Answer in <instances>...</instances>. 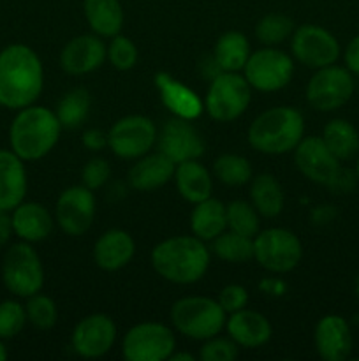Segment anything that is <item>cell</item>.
<instances>
[{
    "instance_id": "9c48e42d",
    "label": "cell",
    "mask_w": 359,
    "mask_h": 361,
    "mask_svg": "<svg viewBox=\"0 0 359 361\" xmlns=\"http://www.w3.org/2000/svg\"><path fill=\"white\" fill-rule=\"evenodd\" d=\"M355 90L354 74L347 67L327 66L317 69L306 85V101L322 113L334 111L347 104Z\"/></svg>"
},
{
    "instance_id": "7a4b0ae2",
    "label": "cell",
    "mask_w": 359,
    "mask_h": 361,
    "mask_svg": "<svg viewBox=\"0 0 359 361\" xmlns=\"http://www.w3.org/2000/svg\"><path fill=\"white\" fill-rule=\"evenodd\" d=\"M151 267L168 282L196 284L210 267V250L197 236H171L151 250Z\"/></svg>"
},
{
    "instance_id": "d6a6232c",
    "label": "cell",
    "mask_w": 359,
    "mask_h": 361,
    "mask_svg": "<svg viewBox=\"0 0 359 361\" xmlns=\"http://www.w3.org/2000/svg\"><path fill=\"white\" fill-rule=\"evenodd\" d=\"M211 250L215 256L227 263H246L253 259V238L229 229L211 240Z\"/></svg>"
},
{
    "instance_id": "f907efd6",
    "label": "cell",
    "mask_w": 359,
    "mask_h": 361,
    "mask_svg": "<svg viewBox=\"0 0 359 361\" xmlns=\"http://www.w3.org/2000/svg\"><path fill=\"white\" fill-rule=\"evenodd\" d=\"M4 360H7V349H6V345L2 344V341H0V361H4Z\"/></svg>"
},
{
    "instance_id": "7402d4cb",
    "label": "cell",
    "mask_w": 359,
    "mask_h": 361,
    "mask_svg": "<svg viewBox=\"0 0 359 361\" xmlns=\"http://www.w3.org/2000/svg\"><path fill=\"white\" fill-rule=\"evenodd\" d=\"M136 252L134 238L123 229H108L94 245V261L101 270L116 271L125 268Z\"/></svg>"
},
{
    "instance_id": "8fae6325",
    "label": "cell",
    "mask_w": 359,
    "mask_h": 361,
    "mask_svg": "<svg viewBox=\"0 0 359 361\" xmlns=\"http://www.w3.org/2000/svg\"><path fill=\"white\" fill-rule=\"evenodd\" d=\"M176 338L162 323H139L130 328L122 342V355L127 361H164L175 353Z\"/></svg>"
},
{
    "instance_id": "52a82bcc",
    "label": "cell",
    "mask_w": 359,
    "mask_h": 361,
    "mask_svg": "<svg viewBox=\"0 0 359 361\" xmlns=\"http://www.w3.org/2000/svg\"><path fill=\"white\" fill-rule=\"evenodd\" d=\"M301 257V242L289 229L267 228L253 236V259L271 274H289L298 267Z\"/></svg>"
},
{
    "instance_id": "b9f144b4",
    "label": "cell",
    "mask_w": 359,
    "mask_h": 361,
    "mask_svg": "<svg viewBox=\"0 0 359 361\" xmlns=\"http://www.w3.org/2000/svg\"><path fill=\"white\" fill-rule=\"evenodd\" d=\"M217 300L227 314L238 312V310L245 309L248 303V291L239 284H229L218 293Z\"/></svg>"
},
{
    "instance_id": "30bf717a",
    "label": "cell",
    "mask_w": 359,
    "mask_h": 361,
    "mask_svg": "<svg viewBox=\"0 0 359 361\" xmlns=\"http://www.w3.org/2000/svg\"><path fill=\"white\" fill-rule=\"evenodd\" d=\"M243 76L252 88L259 92H278L291 83L294 62L291 55L275 48H263L250 53Z\"/></svg>"
},
{
    "instance_id": "ffe728a7",
    "label": "cell",
    "mask_w": 359,
    "mask_h": 361,
    "mask_svg": "<svg viewBox=\"0 0 359 361\" xmlns=\"http://www.w3.org/2000/svg\"><path fill=\"white\" fill-rule=\"evenodd\" d=\"M155 87H157L160 101L169 111L175 116L185 120H196L199 118L201 113L204 111V102L201 101L199 95L172 78L168 73H157L155 74Z\"/></svg>"
},
{
    "instance_id": "4316f807",
    "label": "cell",
    "mask_w": 359,
    "mask_h": 361,
    "mask_svg": "<svg viewBox=\"0 0 359 361\" xmlns=\"http://www.w3.org/2000/svg\"><path fill=\"white\" fill-rule=\"evenodd\" d=\"M227 228V214H225V204L215 197L201 201L194 204V210L190 214V229L194 236H197L203 242H211Z\"/></svg>"
},
{
    "instance_id": "bcb514c9",
    "label": "cell",
    "mask_w": 359,
    "mask_h": 361,
    "mask_svg": "<svg viewBox=\"0 0 359 361\" xmlns=\"http://www.w3.org/2000/svg\"><path fill=\"white\" fill-rule=\"evenodd\" d=\"M336 217V210L331 204H322V207L315 208L312 212V222L313 224H327Z\"/></svg>"
},
{
    "instance_id": "1f68e13d",
    "label": "cell",
    "mask_w": 359,
    "mask_h": 361,
    "mask_svg": "<svg viewBox=\"0 0 359 361\" xmlns=\"http://www.w3.org/2000/svg\"><path fill=\"white\" fill-rule=\"evenodd\" d=\"M92 99L87 88H74L67 92L56 106V118H58L62 129H77L87 120L90 113Z\"/></svg>"
},
{
    "instance_id": "3957f363",
    "label": "cell",
    "mask_w": 359,
    "mask_h": 361,
    "mask_svg": "<svg viewBox=\"0 0 359 361\" xmlns=\"http://www.w3.org/2000/svg\"><path fill=\"white\" fill-rule=\"evenodd\" d=\"M60 133L62 126L55 111L44 106H27L11 123V148L21 161H39L55 148Z\"/></svg>"
},
{
    "instance_id": "6da1fadb",
    "label": "cell",
    "mask_w": 359,
    "mask_h": 361,
    "mask_svg": "<svg viewBox=\"0 0 359 361\" xmlns=\"http://www.w3.org/2000/svg\"><path fill=\"white\" fill-rule=\"evenodd\" d=\"M44 87V69L37 53L25 44L0 51V106L23 109L32 106Z\"/></svg>"
},
{
    "instance_id": "603a6c76",
    "label": "cell",
    "mask_w": 359,
    "mask_h": 361,
    "mask_svg": "<svg viewBox=\"0 0 359 361\" xmlns=\"http://www.w3.org/2000/svg\"><path fill=\"white\" fill-rule=\"evenodd\" d=\"M176 164L162 152L150 154L137 159L136 164L129 169V185L139 192H150V190L160 189L162 185L172 180Z\"/></svg>"
},
{
    "instance_id": "60d3db41",
    "label": "cell",
    "mask_w": 359,
    "mask_h": 361,
    "mask_svg": "<svg viewBox=\"0 0 359 361\" xmlns=\"http://www.w3.org/2000/svg\"><path fill=\"white\" fill-rule=\"evenodd\" d=\"M111 176V166L106 159L102 157H94L83 166L81 169V180H83V185L88 187L90 190L101 189L102 185H106Z\"/></svg>"
},
{
    "instance_id": "f1b7e54d",
    "label": "cell",
    "mask_w": 359,
    "mask_h": 361,
    "mask_svg": "<svg viewBox=\"0 0 359 361\" xmlns=\"http://www.w3.org/2000/svg\"><path fill=\"white\" fill-rule=\"evenodd\" d=\"M250 56V42L245 34L229 30L217 39L213 48V60L222 73H239Z\"/></svg>"
},
{
    "instance_id": "7bdbcfd3",
    "label": "cell",
    "mask_w": 359,
    "mask_h": 361,
    "mask_svg": "<svg viewBox=\"0 0 359 361\" xmlns=\"http://www.w3.org/2000/svg\"><path fill=\"white\" fill-rule=\"evenodd\" d=\"M358 182L359 178L355 175V169H347L340 166L333 180L327 183V189L333 194H351L355 189V185H358Z\"/></svg>"
},
{
    "instance_id": "816d5d0a",
    "label": "cell",
    "mask_w": 359,
    "mask_h": 361,
    "mask_svg": "<svg viewBox=\"0 0 359 361\" xmlns=\"http://www.w3.org/2000/svg\"><path fill=\"white\" fill-rule=\"evenodd\" d=\"M354 289H355V296L359 298V275L355 277V284H354Z\"/></svg>"
},
{
    "instance_id": "484cf974",
    "label": "cell",
    "mask_w": 359,
    "mask_h": 361,
    "mask_svg": "<svg viewBox=\"0 0 359 361\" xmlns=\"http://www.w3.org/2000/svg\"><path fill=\"white\" fill-rule=\"evenodd\" d=\"M180 196L189 203L196 204L211 197V175L199 161H185L176 164L175 176H172Z\"/></svg>"
},
{
    "instance_id": "f6af8a7d",
    "label": "cell",
    "mask_w": 359,
    "mask_h": 361,
    "mask_svg": "<svg viewBox=\"0 0 359 361\" xmlns=\"http://www.w3.org/2000/svg\"><path fill=\"white\" fill-rule=\"evenodd\" d=\"M344 62L345 67L351 71L352 74L359 76V34L351 39L344 51Z\"/></svg>"
},
{
    "instance_id": "7c38bea8",
    "label": "cell",
    "mask_w": 359,
    "mask_h": 361,
    "mask_svg": "<svg viewBox=\"0 0 359 361\" xmlns=\"http://www.w3.org/2000/svg\"><path fill=\"white\" fill-rule=\"evenodd\" d=\"M291 49L294 59L310 69L333 66L340 59V42L333 34L319 25L306 23L292 32Z\"/></svg>"
},
{
    "instance_id": "4fadbf2b",
    "label": "cell",
    "mask_w": 359,
    "mask_h": 361,
    "mask_svg": "<svg viewBox=\"0 0 359 361\" xmlns=\"http://www.w3.org/2000/svg\"><path fill=\"white\" fill-rule=\"evenodd\" d=\"M157 134V127L148 116H123L109 129L108 147L120 159H139L151 150Z\"/></svg>"
},
{
    "instance_id": "cb8c5ba5",
    "label": "cell",
    "mask_w": 359,
    "mask_h": 361,
    "mask_svg": "<svg viewBox=\"0 0 359 361\" xmlns=\"http://www.w3.org/2000/svg\"><path fill=\"white\" fill-rule=\"evenodd\" d=\"M27 194V171L14 152L0 150V210H14Z\"/></svg>"
},
{
    "instance_id": "d6986e66",
    "label": "cell",
    "mask_w": 359,
    "mask_h": 361,
    "mask_svg": "<svg viewBox=\"0 0 359 361\" xmlns=\"http://www.w3.org/2000/svg\"><path fill=\"white\" fill-rule=\"evenodd\" d=\"M313 342L319 356L326 361H344L352 353V331L347 321L336 314H327L317 323Z\"/></svg>"
},
{
    "instance_id": "74e56055",
    "label": "cell",
    "mask_w": 359,
    "mask_h": 361,
    "mask_svg": "<svg viewBox=\"0 0 359 361\" xmlns=\"http://www.w3.org/2000/svg\"><path fill=\"white\" fill-rule=\"evenodd\" d=\"M27 310L14 300L0 303V338H13L21 334L27 323Z\"/></svg>"
},
{
    "instance_id": "5b68a950",
    "label": "cell",
    "mask_w": 359,
    "mask_h": 361,
    "mask_svg": "<svg viewBox=\"0 0 359 361\" xmlns=\"http://www.w3.org/2000/svg\"><path fill=\"white\" fill-rule=\"evenodd\" d=\"M227 312L218 300L208 296H183L171 307V323L178 334L192 341H208L225 328Z\"/></svg>"
},
{
    "instance_id": "8992f818",
    "label": "cell",
    "mask_w": 359,
    "mask_h": 361,
    "mask_svg": "<svg viewBox=\"0 0 359 361\" xmlns=\"http://www.w3.org/2000/svg\"><path fill=\"white\" fill-rule=\"evenodd\" d=\"M252 101V87L238 73H220L210 80L204 109L217 122L239 118Z\"/></svg>"
},
{
    "instance_id": "d4e9b609",
    "label": "cell",
    "mask_w": 359,
    "mask_h": 361,
    "mask_svg": "<svg viewBox=\"0 0 359 361\" xmlns=\"http://www.w3.org/2000/svg\"><path fill=\"white\" fill-rule=\"evenodd\" d=\"M13 229L23 242L35 243L48 238L53 231V217L41 203H20L13 210Z\"/></svg>"
},
{
    "instance_id": "ee69618b",
    "label": "cell",
    "mask_w": 359,
    "mask_h": 361,
    "mask_svg": "<svg viewBox=\"0 0 359 361\" xmlns=\"http://www.w3.org/2000/svg\"><path fill=\"white\" fill-rule=\"evenodd\" d=\"M83 145L92 152H101L108 147V134L101 129H88L83 133Z\"/></svg>"
},
{
    "instance_id": "7dc6e473",
    "label": "cell",
    "mask_w": 359,
    "mask_h": 361,
    "mask_svg": "<svg viewBox=\"0 0 359 361\" xmlns=\"http://www.w3.org/2000/svg\"><path fill=\"white\" fill-rule=\"evenodd\" d=\"M13 233V219L9 217L7 210H0V247H4L9 242Z\"/></svg>"
},
{
    "instance_id": "44dd1931",
    "label": "cell",
    "mask_w": 359,
    "mask_h": 361,
    "mask_svg": "<svg viewBox=\"0 0 359 361\" xmlns=\"http://www.w3.org/2000/svg\"><path fill=\"white\" fill-rule=\"evenodd\" d=\"M225 330L229 337L238 344V348L245 349H257L267 344L273 334L267 317L257 310H248L246 307L238 312L229 314Z\"/></svg>"
},
{
    "instance_id": "f546056e",
    "label": "cell",
    "mask_w": 359,
    "mask_h": 361,
    "mask_svg": "<svg viewBox=\"0 0 359 361\" xmlns=\"http://www.w3.org/2000/svg\"><path fill=\"white\" fill-rule=\"evenodd\" d=\"M250 201L263 217H278L285 204L284 189L273 175L260 173L250 183Z\"/></svg>"
},
{
    "instance_id": "d590c367",
    "label": "cell",
    "mask_w": 359,
    "mask_h": 361,
    "mask_svg": "<svg viewBox=\"0 0 359 361\" xmlns=\"http://www.w3.org/2000/svg\"><path fill=\"white\" fill-rule=\"evenodd\" d=\"M294 21L284 13H270L260 18L256 25V35L263 44L275 46L291 37L294 32Z\"/></svg>"
},
{
    "instance_id": "836d02e7",
    "label": "cell",
    "mask_w": 359,
    "mask_h": 361,
    "mask_svg": "<svg viewBox=\"0 0 359 361\" xmlns=\"http://www.w3.org/2000/svg\"><path fill=\"white\" fill-rule=\"evenodd\" d=\"M213 171L215 176L229 187L245 185L252 178V166L248 159L236 154H224L215 159Z\"/></svg>"
},
{
    "instance_id": "83f0119b",
    "label": "cell",
    "mask_w": 359,
    "mask_h": 361,
    "mask_svg": "<svg viewBox=\"0 0 359 361\" xmlns=\"http://www.w3.org/2000/svg\"><path fill=\"white\" fill-rule=\"evenodd\" d=\"M88 27L99 37H115L123 27V7L120 0H83Z\"/></svg>"
},
{
    "instance_id": "4dcf8cb0",
    "label": "cell",
    "mask_w": 359,
    "mask_h": 361,
    "mask_svg": "<svg viewBox=\"0 0 359 361\" xmlns=\"http://www.w3.org/2000/svg\"><path fill=\"white\" fill-rule=\"evenodd\" d=\"M322 141L338 161H351L359 154V133L351 122L334 118L324 126Z\"/></svg>"
},
{
    "instance_id": "ab89813d",
    "label": "cell",
    "mask_w": 359,
    "mask_h": 361,
    "mask_svg": "<svg viewBox=\"0 0 359 361\" xmlns=\"http://www.w3.org/2000/svg\"><path fill=\"white\" fill-rule=\"evenodd\" d=\"M199 358L203 361H232L238 358V344L231 337L215 335L201 345Z\"/></svg>"
},
{
    "instance_id": "c3c4849f",
    "label": "cell",
    "mask_w": 359,
    "mask_h": 361,
    "mask_svg": "<svg viewBox=\"0 0 359 361\" xmlns=\"http://www.w3.org/2000/svg\"><path fill=\"white\" fill-rule=\"evenodd\" d=\"M263 289V293L271 296H282L287 291V286H285L284 281H278V279H266V281L260 282L259 286Z\"/></svg>"
},
{
    "instance_id": "277c9868",
    "label": "cell",
    "mask_w": 359,
    "mask_h": 361,
    "mask_svg": "<svg viewBox=\"0 0 359 361\" xmlns=\"http://www.w3.org/2000/svg\"><path fill=\"white\" fill-rule=\"evenodd\" d=\"M246 137L250 147L260 154H289L305 137V118L291 106H275L253 118Z\"/></svg>"
},
{
    "instance_id": "5bb4252c",
    "label": "cell",
    "mask_w": 359,
    "mask_h": 361,
    "mask_svg": "<svg viewBox=\"0 0 359 361\" xmlns=\"http://www.w3.org/2000/svg\"><path fill=\"white\" fill-rule=\"evenodd\" d=\"M95 219L94 190L84 185H73L56 200L55 221L69 236H81L92 228Z\"/></svg>"
},
{
    "instance_id": "2e32d148",
    "label": "cell",
    "mask_w": 359,
    "mask_h": 361,
    "mask_svg": "<svg viewBox=\"0 0 359 361\" xmlns=\"http://www.w3.org/2000/svg\"><path fill=\"white\" fill-rule=\"evenodd\" d=\"M116 341V324L106 314H90L74 326L70 345L81 358H102Z\"/></svg>"
},
{
    "instance_id": "9a60e30c",
    "label": "cell",
    "mask_w": 359,
    "mask_h": 361,
    "mask_svg": "<svg viewBox=\"0 0 359 361\" xmlns=\"http://www.w3.org/2000/svg\"><path fill=\"white\" fill-rule=\"evenodd\" d=\"M157 145L158 152L171 159L175 164L203 157L206 148L199 130L190 123V120L180 116L168 120L162 126L160 133L157 134Z\"/></svg>"
},
{
    "instance_id": "8d00e7d4",
    "label": "cell",
    "mask_w": 359,
    "mask_h": 361,
    "mask_svg": "<svg viewBox=\"0 0 359 361\" xmlns=\"http://www.w3.org/2000/svg\"><path fill=\"white\" fill-rule=\"evenodd\" d=\"M25 310H27V319L39 330H51L58 319L56 303L49 296L41 295V293L28 296Z\"/></svg>"
},
{
    "instance_id": "e0dca14e",
    "label": "cell",
    "mask_w": 359,
    "mask_h": 361,
    "mask_svg": "<svg viewBox=\"0 0 359 361\" xmlns=\"http://www.w3.org/2000/svg\"><path fill=\"white\" fill-rule=\"evenodd\" d=\"M294 162L303 176L324 187H327L341 166L320 136L303 137L294 148Z\"/></svg>"
},
{
    "instance_id": "f35d334b",
    "label": "cell",
    "mask_w": 359,
    "mask_h": 361,
    "mask_svg": "<svg viewBox=\"0 0 359 361\" xmlns=\"http://www.w3.org/2000/svg\"><path fill=\"white\" fill-rule=\"evenodd\" d=\"M108 60L116 71H130L137 62L136 44L125 35H115L109 42Z\"/></svg>"
},
{
    "instance_id": "f5cc1de1",
    "label": "cell",
    "mask_w": 359,
    "mask_h": 361,
    "mask_svg": "<svg viewBox=\"0 0 359 361\" xmlns=\"http://www.w3.org/2000/svg\"><path fill=\"white\" fill-rule=\"evenodd\" d=\"M355 175H358L359 178V154H358V161H355Z\"/></svg>"
},
{
    "instance_id": "e575fe53",
    "label": "cell",
    "mask_w": 359,
    "mask_h": 361,
    "mask_svg": "<svg viewBox=\"0 0 359 361\" xmlns=\"http://www.w3.org/2000/svg\"><path fill=\"white\" fill-rule=\"evenodd\" d=\"M225 214H227V228L231 231L250 236V238H253L260 231L259 212L253 208V204L241 200L231 201L225 204Z\"/></svg>"
},
{
    "instance_id": "ac0fdd59",
    "label": "cell",
    "mask_w": 359,
    "mask_h": 361,
    "mask_svg": "<svg viewBox=\"0 0 359 361\" xmlns=\"http://www.w3.org/2000/svg\"><path fill=\"white\" fill-rule=\"evenodd\" d=\"M108 59V48L97 34L73 37L60 51V67L70 76L94 73Z\"/></svg>"
},
{
    "instance_id": "681fc988",
    "label": "cell",
    "mask_w": 359,
    "mask_h": 361,
    "mask_svg": "<svg viewBox=\"0 0 359 361\" xmlns=\"http://www.w3.org/2000/svg\"><path fill=\"white\" fill-rule=\"evenodd\" d=\"M169 360L171 361H194V355H190V353H172V355L169 356Z\"/></svg>"
},
{
    "instance_id": "ba28073f",
    "label": "cell",
    "mask_w": 359,
    "mask_h": 361,
    "mask_svg": "<svg viewBox=\"0 0 359 361\" xmlns=\"http://www.w3.org/2000/svg\"><path fill=\"white\" fill-rule=\"evenodd\" d=\"M2 279L13 295L28 298L44 286V268L41 257L28 242L16 243L4 256Z\"/></svg>"
}]
</instances>
